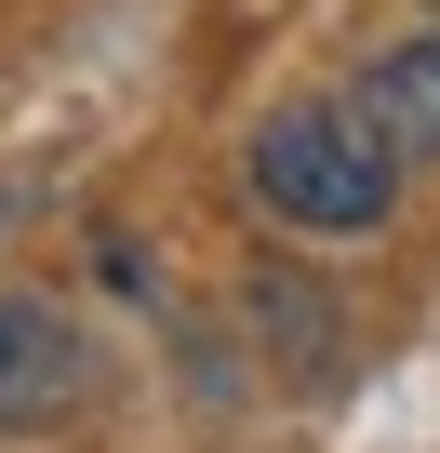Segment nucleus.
Here are the masks:
<instances>
[{
  "label": "nucleus",
  "mask_w": 440,
  "mask_h": 453,
  "mask_svg": "<svg viewBox=\"0 0 440 453\" xmlns=\"http://www.w3.org/2000/svg\"><path fill=\"white\" fill-rule=\"evenodd\" d=\"M254 200L320 226V241H360V226H387L400 200V147H374L360 107H281L254 134Z\"/></svg>",
  "instance_id": "nucleus-1"
},
{
  "label": "nucleus",
  "mask_w": 440,
  "mask_h": 453,
  "mask_svg": "<svg viewBox=\"0 0 440 453\" xmlns=\"http://www.w3.org/2000/svg\"><path fill=\"white\" fill-rule=\"evenodd\" d=\"M81 320L54 307V294H0V426L14 440H41V426H67L81 413Z\"/></svg>",
  "instance_id": "nucleus-2"
},
{
  "label": "nucleus",
  "mask_w": 440,
  "mask_h": 453,
  "mask_svg": "<svg viewBox=\"0 0 440 453\" xmlns=\"http://www.w3.org/2000/svg\"><path fill=\"white\" fill-rule=\"evenodd\" d=\"M347 107L374 120V147L440 160V27H427V41H400V54H374V81H360Z\"/></svg>",
  "instance_id": "nucleus-3"
}]
</instances>
